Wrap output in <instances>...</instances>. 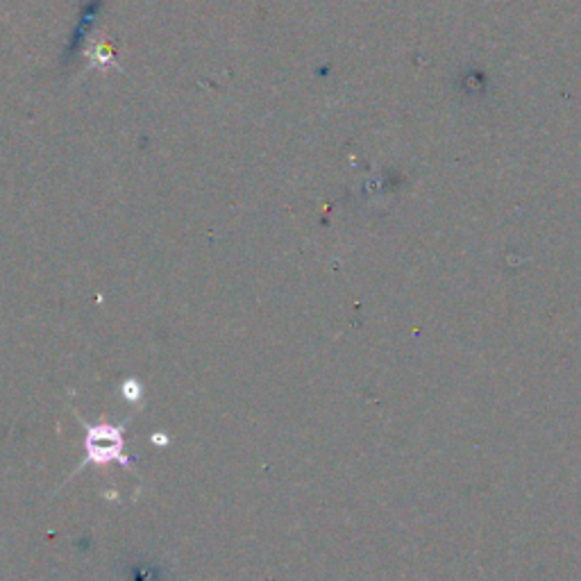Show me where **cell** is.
<instances>
[{
    "label": "cell",
    "instance_id": "cell-1",
    "mask_svg": "<svg viewBox=\"0 0 581 581\" xmlns=\"http://www.w3.org/2000/svg\"><path fill=\"white\" fill-rule=\"evenodd\" d=\"M87 450H89V459L96 461V463H102V461H109V459H121L124 463H128V459L121 456V450H124L121 432L114 430V427H107V425L89 430Z\"/></svg>",
    "mask_w": 581,
    "mask_h": 581
}]
</instances>
